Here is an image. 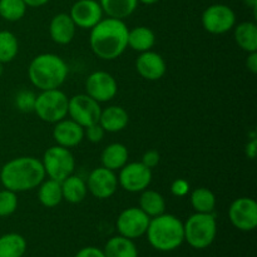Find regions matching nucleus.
Listing matches in <instances>:
<instances>
[{
	"instance_id": "1",
	"label": "nucleus",
	"mask_w": 257,
	"mask_h": 257,
	"mask_svg": "<svg viewBox=\"0 0 257 257\" xmlns=\"http://www.w3.org/2000/svg\"><path fill=\"white\" fill-rule=\"evenodd\" d=\"M128 30L124 20L102 19L90 29V49L99 59H117L128 47Z\"/></svg>"
},
{
	"instance_id": "2",
	"label": "nucleus",
	"mask_w": 257,
	"mask_h": 257,
	"mask_svg": "<svg viewBox=\"0 0 257 257\" xmlns=\"http://www.w3.org/2000/svg\"><path fill=\"white\" fill-rule=\"evenodd\" d=\"M45 180V171L40 160L35 157H17L8 161L0 170V182L15 193L27 192Z\"/></svg>"
},
{
	"instance_id": "3",
	"label": "nucleus",
	"mask_w": 257,
	"mask_h": 257,
	"mask_svg": "<svg viewBox=\"0 0 257 257\" xmlns=\"http://www.w3.org/2000/svg\"><path fill=\"white\" fill-rule=\"evenodd\" d=\"M69 68L63 58L53 53H43L30 62L28 75L39 90L58 89L67 80Z\"/></svg>"
},
{
	"instance_id": "4",
	"label": "nucleus",
	"mask_w": 257,
	"mask_h": 257,
	"mask_svg": "<svg viewBox=\"0 0 257 257\" xmlns=\"http://www.w3.org/2000/svg\"><path fill=\"white\" fill-rule=\"evenodd\" d=\"M146 235L150 245L162 252L176 250L185 242L183 222L171 213L151 218Z\"/></svg>"
},
{
	"instance_id": "5",
	"label": "nucleus",
	"mask_w": 257,
	"mask_h": 257,
	"mask_svg": "<svg viewBox=\"0 0 257 257\" xmlns=\"http://www.w3.org/2000/svg\"><path fill=\"white\" fill-rule=\"evenodd\" d=\"M185 241L196 250L211 246L217 235V222L213 213L195 212L183 223Z\"/></svg>"
},
{
	"instance_id": "6",
	"label": "nucleus",
	"mask_w": 257,
	"mask_h": 257,
	"mask_svg": "<svg viewBox=\"0 0 257 257\" xmlns=\"http://www.w3.org/2000/svg\"><path fill=\"white\" fill-rule=\"evenodd\" d=\"M68 105H69V98L59 88L42 90V93L37 95L33 112L37 113L43 122L55 124L59 120L67 118Z\"/></svg>"
},
{
	"instance_id": "7",
	"label": "nucleus",
	"mask_w": 257,
	"mask_h": 257,
	"mask_svg": "<svg viewBox=\"0 0 257 257\" xmlns=\"http://www.w3.org/2000/svg\"><path fill=\"white\" fill-rule=\"evenodd\" d=\"M43 167L45 176L52 180L62 182L70 175H73L75 168V160L69 148L62 146H52L48 148L43 156Z\"/></svg>"
},
{
	"instance_id": "8",
	"label": "nucleus",
	"mask_w": 257,
	"mask_h": 257,
	"mask_svg": "<svg viewBox=\"0 0 257 257\" xmlns=\"http://www.w3.org/2000/svg\"><path fill=\"white\" fill-rule=\"evenodd\" d=\"M201 22L203 29L210 34H225L236 25V14L228 5L213 4L202 13Z\"/></svg>"
},
{
	"instance_id": "9",
	"label": "nucleus",
	"mask_w": 257,
	"mask_h": 257,
	"mask_svg": "<svg viewBox=\"0 0 257 257\" xmlns=\"http://www.w3.org/2000/svg\"><path fill=\"white\" fill-rule=\"evenodd\" d=\"M102 107L100 103L90 98L88 94H77L69 98L68 115L83 128H87L99 122Z\"/></svg>"
},
{
	"instance_id": "10",
	"label": "nucleus",
	"mask_w": 257,
	"mask_h": 257,
	"mask_svg": "<svg viewBox=\"0 0 257 257\" xmlns=\"http://www.w3.org/2000/svg\"><path fill=\"white\" fill-rule=\"evenodd\" d=\"M118 185L131 193H138L148 188L152 182V170L142 162L125 163L119 170Z\"/></svg>"
},
{
	"instance_id": "11",
	"label": "nucleus",
	"mask_w": 257,
	"mask_h": 257,
	"mask_svg": "<svg viewBox=\"0 0 257 257\" xmlns=\"http://www.w3.org/2000/svg\"><path fill=\"white\" fill-rule=\"evenodd\" d=\"M151 217L140 207H130L119 213L117 218V230L120 236L136 240L147 232Z\"/></svg>"
},
{
	"instance_id": "12",
	"label": "nucleus",
	"mask_w": 257,
	"mask_h": 257,
	"mask_svg": "<svg viewBox=\"0 0 257 257\" xmlns=\"http://www.w3.org/2000/svg\"><path fill=\"white\" fill-rule=\"evenodd\" d=\"M118 84L112 74L104 70H97L88 75L85 80V94L98 103L112 100L117 95Z\"/></svg>"
},
{
	"instance_id": "13",
	"label": "nucleus",
	"mask_w": 257,
	"mask_h": 257,
	"mask_svg": "<svg viewBox=\"0 0 257 257\" xmlns=\"http://www.w3.org/2000/svg\"><path fill=\"white\" fill-rule=\"evenodd\" d=\"M228 218L240 231H253L257 227V203L253 198L240 197L231 203Z\"/></svg>"
},
{
	"instance_id": "14",
	"label": "nucleus",
	"mask_w": 257,
	"mask_h": 257,
	"mask_svg": "<svg viewBox=\"0 0 257 257\" xmlns=\"http://www.w3.org/2000/svg\"><path fill=\"white\" fill-rule=\"evenodd\" d=\"M88 192L98 200H107L115 193L118 188V177L114 171L105 167L94 168L87 178Z\"/></svg>"
},
{
	"instance_id": "15",
	"label": "nucleus",
	"mask_w": 257,
	"mask_h": 257,
	"mask_svg": "<svg viewBox=\"0 0 257 257\" xmlns=\"http://www.w3.org/2000/svg\"><path fill=\"white\" fill-rule=\"evenodd\" d=\"M69 15L77 28L92 29L103 19V10L97 0H78L70 8Z\"/></svg>"
},
{
	"instance_id": "16",
	"label": "nucleus",
	"mask_w": 257,
	"mask_h": 257,
	"mask_svg": "<svg viewBox=\"0 0 257 257\" xmlns=\"http://www.w3.org/2000/svg\"><path fill=\"white\" fill-rule=\"evenodd\" d=\"M136 69L138 74L147 80H158L166 74L167 65L165 59L158 53L148 50L141 53L136 60Z\"/></svg>"
},
{
	"instance_id": "17",
	"label": "nucleus",
	"mask_w": 257,
	"mask_h": 257,
	"mask_svg": "<svg viewBox=\"0 0 257 257\" xmlns=\"http://www.w3.org/2000/svg\"><path fill=\"white\" fill-rule=\"evenodd\" d=\"M53 138L58 146L65 148L77 147L84 140V128L73 119H62L53 128Z\"/></svg>"
},
{
	"instance_id": "18",
	"label": "nucleus",
	"mask_w": 257,
	"mask_h": 257,
	"mask_svg": "<svg viewBox=\"0 0 257 257\" xmlns=\"http://www.w3.org/2000/svg\"><path fill=\"white\" fill-rule=\"evenodd\" d=\"M77 27L67 13H59L50 20L49 34L54 43L59 45H67L74 39Z\"/></svg>"
},
{
	"instance_id": "19",
	"label": "nucleus",
	"mask_w": 257,
	"mask_h": 257,
	"mask_svg": "<svg viewBox=\"0 0 257 257\" xmlns=\"http://www.w3.org/2000/svg\"><path fill=\"white\" fill-rule=\"evenodd\" d=\"M130 122V114L120 105H110L102 109L99 117V124L105 132L117 133L124 130Z\"/></svg>"
},
{
	"instance_id": "20",
	"label": "nucleus",
	"mask_w": 257,
	"mask_h": 257,
	"mask_svg": "<svg viewBox=\"0 0 257 257\" xmlns=\"http://www.w3.org/2000/svg\"><path fill=\"white\" fill-rule=\"evenodd\" d=\"M128 153L127 147L123 143H110L103 150L100 156V162L103 167L108 168L110 171H119L125 163H128Z\"/></svg>"
},
{
	"instance_id": "21",
	"label": "nucleus",
	"mask_w": 257,
	"mask_h": 257,
	"mask_svg": "<svg viewBox=\"0 0 257 257\" xmlns=\"http://www.w3.org/2000/svg\"><path fill=\"white\" fill-rule=\"evenodd\" d=\"M60 185H62L63 200H65L67 202L77 205V203L83 202L87 197V183L79 176L70 175L69 177L63 180Z\"/></svg>"
},
{
	"instance_id": "22",
	"label": "nucleus",
	"mask_w": 257,
	"mask_h": 257,
	"mask_svg": "<svg viewBox=\"0 0 257 257\" xmlns=\"http://www.w3.org/2000/svg\"><path fill=\"white\" fill-rule=\"evenodd\" d=\"M235 42L243 52H257V25L253 22H242L235 25Z\"/></svg>"
},
{
	"instance_id": "23",
	"label": "nucleus",
	"mask_w": 257,
	"mask_h": 257,
	"mask_svg": "<svg viewBox=\"0 0 257 257\" xmlns=\"http://www.w3.org/2000/svg\"><path fill=\"white\" fill-rule=\"evenodd\" d=\"M99 4L108 18L124 20L136 12L138 0H99Z\"/></svg>"
},
{
	"instance_id": "24",
	"label": "nucleus",
	"mask_w": 257,
	"mask_h": 257,
	"mask_svg": "<svg viewBox=\"0 0 257 257\" xmlns=\"http://www.w3.org/2000/svg\"><path fill=\"white\" fill-rule=\"evenodd\" d=\"M38 198L44 207L53 208L63 201L62 185L59 181L48 178L38 186Z\"/></svg>"
},
{
	"instance_id": "25",
	"label": "nucleus",
	"mask_w": 257,
	"mask_h": 257,
	"mask_svg": "<svg viewBox=\"0 0 257 257\" xmlns=\"http://www.w3.org/2000/svg\"><path fill=\"white\" fill-rule=\"evenodd\" d=\"M103 252L105 257H138L137 246L133 240L120 235L109 238Z\"/></svg>"
},
{
	"instance_id": "26",
	"label": "nucleus",
	"mask_w": 257,
	"mask_h": 257,
	"mask_svg": "<svg viewBox=\"0 0 257 257\" xmlns=\"http://www.w3.org/2000/svg\"><path fill=\"white\" fill-rule=\"evenodd\" d=\"M156 43V35L147 27H136L128 30V47L136 52H148Z\"/></svg>"
},
{
	"instance_id": "27",
	"label": "nucleus",
	"mask_w": 257,
	"mask_h": 257,
	"mask_svg": "<svg viewBox=\"0 0 257 257\" xmlns=\"http://www.w3.org/2000/svg\"><path fill=\"white\" fill-rule=\"evenodd\" d=\"M140 197V208L151 218L165 213L166 201L160 192L146 188Z\"/></svg>"
},
{
	"instance_id": "28",
	"label": "nucleus",
	"mask_w": 257,
	"mask_h": 257,
	"mask_svg": "<svg viewBox=\"0 0 257 257\" xmlns=\"http://www.w3.org/2000/svg\"><path fill=\"white\" fill-rule=\"evenodd\" d=\"M27 252V240L15 232L0 236V257H23Z\"/></svg>"
},
{
	"instance_id": "29",
	"label": "nucleus",
	"mask_w": 257,
	"mask_h": 257,
	"mask_svg": "<svg viewBox=\"0 0 257 257\" xmlns=\"http://www.w3.org/2000/svg\"><path fill=\"white\" fill-rule=\"evenodd\" d=\"M191 206L198 213H213L216 208V196L206 187H198L191 193Z\"/></svg>"
},
{
	"instance_id": "30",
	"label": "nucleus",
	"mask_w": 257,
	"mask_h": 257,
	"mask_svg": "<svg viewBox=\"0 0 257 257\" xmlns=\"http://www.w3.org/2000/svg\"><path fill=\"white\" fill-rule=\"evenodd\" d=\"M19 52V43L14 33L9 30H0V63H10L17 58Z\"/></svg>"
},
{
	"instance_id": "31",
	"label": "nucleus",
	"mask_w": 257,
	"mask_h": 257,
	"mask_svg": "<svg viewBox=\"0 0 257 257\" xmlns=\"http://www.w3.org/2000/svg\"><path fill=\"white\" fill-rule=\"evenodd\" d=\"M23 0H0V17L7 22H19L27 13Z\"/></svg>"
},
{
	"instance_id": "32",
	"label": "nucleus",
	"mask_w": 257,
	"mask_h": 257,
	"mask_svg": "<svg viewBox=\"0 0 257 257\" xmlns=\"http://www.w3.org/2000/svg\"><path fill=\"white\" fill-rule=\"evenodd\" d=\"M18 208V196L13 191L4 190L0 191V217H8L13 215Z\"/></svg>"
},
{
	"instance_id": "33",
	"label": "nucleus",
	"mask_w": 257,
	"mask_h": 257,
	"mask_svg": "<svg viewBox=\"0 0 257 257\" xmlns=\"http://www.w3.org/2000/svg\"><path fill=\"white\" fill-rule=\"evenodd\" d=\"M37 95L32 90H20L15 97V105L20 112L29 113L34 110Z\"/></svg>"
},
{
	"instance_id": "34",
	"label": "nucleus",
	"mask_w": 257,
	"mask_h": 257,
	"mask_svg": "<svg viewBox=\"0 0 257 257\" xmlns=\"http://www.w3.org/2000/svg\"><path fill=\"white\" fill-rule=\"evenodd\" d=\"M104 135L105 131L103 130V127L99 123H94V124L84 128V138H87L92 143L102 142L103 138H104Z\"/></svg>"
},
{
	"instance_id": "35",
	"label": "nucleus",
	"mask_w": 257,
	"mask_h": 257,
	"mask_svg": "<svg viewBox=\"0 0 257 257\" xmlns=\"http://www.w3.org/2000/svg\"><path fill=\"white\" fill-rule=\"evenodd\" d=\"M171 192L176 197H185L190 192V183L183 178H177L171 185Z\"/></svg>"
},
{
	"instance_id": "36",
	"label": "nucleus",
	"mask_w": 257,
	"mask_h": 257,
	"mask_svg": "<svg viewBox=\"0 0 257 257\" xmlns=\"http://www.w3.org/2000/svg\"><path fill=\"white\" fill-rule=\"evenodd\" d=\"M160 161H161L160 153H158L156 150H150L147 151V152H145V155L142 156V161H141V162L152 170V168L157 167Z\"/></svg>"
},
{
	"instance_id": "37",
	"label": "nucleus",
	"mask_w": 257,
	"mask_h": 257,
	"mask_svg": "<svg viewBox=\"0 0 257 257\" xmlns=\"http://www.w3.org/2000/svg\"><path fill=\"white\" fill-rule=\"evenodd\" d=\"M74 257H105L104 252L100 248L94 247V246H88V247L82 248L77 252Z\"/></svg>"
},
{
	"instance_id": "38",
	"label": "nucleus",
	"mask_w": 257,
	"mask_h": 257,
	"mask_svg": "<svg viewBox=\"0 0 257 257\" xmlns=\"http://www.w3.org/2000/svg\"><path fill=\"white\" fill-rule=\"evenodd\" d=\"M245 155L246 157L250 158V160H255L257 155V138L252 137L250 142H247L245 147Z\"/></svg>"
},
{
	"instance_id": "39",
	"label": "nucleus",
	"mask_w": 257,
	"mask_h": 257,
	"mask_svg": "<svg viewBox=\"0 0 257 257\" xmlns=\"http://www.w3.org/2000/svg\"><path fill=\"white\" fill-rule=\"evenodd\" d=\"M246 67L252 74L257 73V52L247 53V59H246Z\"/></svg>"
},
{
	"instance_id": "40",
	"label": "nucleus",
	"mask_w": 257,
	"mask_h": 257,
	"mask_svg": "<svg viewBox=\"0 0 257 257\" xmlns=\"http://www.w3.org/2000/svg\"><path fill=\"white\" fill-rule=\"evenodd\" d=\"M23 2L25 3V5H27V7L39 8V7H43V5L47 4L49 0H23Z\"/></svg>"
},
{
	"instance_id": "41",
	"label": "nucleus",
	"mask_w": 257,
	"mask_h": 257,
	"mask_svg": "<svg viewBox=\"0 0 257 257\" xmlns=\"http://www.w3.org/2000/svg\"><path fill=\"white\" fill-rule=\"evenodd\" d=\"M243 3H245L246 5H248V7H250V8H252L253 10H256L257 0H243Z\"/></svg>"
},
{
	"instance_id": "42",
	"label": "nucleus",
	"mask_w": 257,
	"mask_h": 257,
	"mask_svg": "<svg viewBox=\"0 0 257 257\" xmlns=\"http://www.w3.org/2000/svg\"><path fill=\"white\" fill-rule=\"evenodd\" d=\"M158 2H160V0H138V3H142V4L146 5H153Z\"/></svg>"
},
{
	"instance_id": "43",
	"label": "nucleus",
	"mask_w": 257,
	"mask_h": 257,
	"mask_svg": "<svg viewBox=\"0 0 257 257\" xmlns=\"http://www.w3.org/2000/svg\"><path fill=\"white\" fill-rule=\"evenodd\" d=\"M3 70H4V68H3V63H0V77H2L3 74Z\"/></svg>"
}]
</instances>
